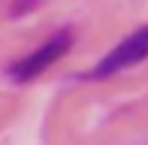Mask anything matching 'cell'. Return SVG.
<instances>
[{
  "mask_svg": "<svg viewBox=\"0 0 148 145\" xmlns=\"http://www.w3.org/2000/svg\"><path fill=\"white\" fill-rule=\"evenodd\" d=\"M70 49H73V30H66V27L64 30H55V34L45 36L33 51H27V55L18 57V61H12L9 70H6V76H9L15 85L33 82V79H39L45 70L55 67Z\"/></svg>",
  "mask_w": 148,
  "mask_h": 145,
  "instance_id": "1",
  "label": "cell"
},
{
  "mask_svg": "<svg viewBox=\"0 0 148 145\" xmlns=\"http://www.w3.org/2000/svg\"><path fill=\"white\" fill-rule=\"evenodd\" d=\"M145 57H148V24L145 27H136L133 34H127L121 39L118 45H112L88 72H82V79L85 82H103V79H112L118 72L142 64Z\"/></svg>",
  "mask_w": 148,
  "mask_h": 145,
  "instance_id": "2",
  "label": "cell"
},
{
  "mask_svg": "<svg viewBox=\"0 0 148 145\" xmlns=\"http://www.w3.org/2000/svg\"><path fill=\"white\" fill-rule=\"evenodd\" d=\"M39 3H42V0H12L9 12H12V18H21V15H27V12H33Z\"/></svg>",
  "mask_w": 148,
  "mask_h": 145,
  "instance_id": "3",
  "label": "cell"
}]
</instances>
